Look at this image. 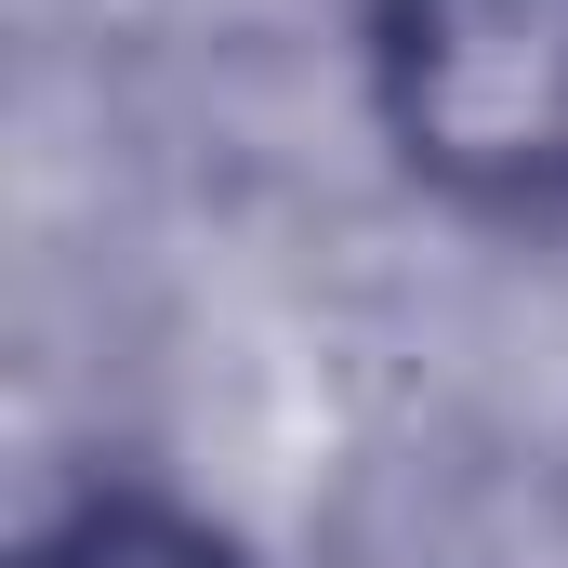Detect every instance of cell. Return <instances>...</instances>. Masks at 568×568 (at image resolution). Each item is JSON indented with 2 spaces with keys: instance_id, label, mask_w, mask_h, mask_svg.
<instances>
[{
  "instance_id": "1",
  "label": "cell",
  "mask_w": 568,
  "mask_h": 568,
  "mask_svg": "<svg viewBox=\"0 0 568 568\" xmlns=\"http://www.w3.org/2000/svg\"><path fill=\"white\" fill-rule=\"evenodd\" d=\"M384 120L463 199H568V0H384Z\"/></svg>"
},
{
  "instance_id": "2",
  "label": "cell",
  "mask_w": 568,
  "mask_h": 568,
  "mask_svg": "<svg viewBox=\"0 0 568 568\" xmlns=\"http://www.w3.org/2000/svg\"><path fill=\"white\" fill-rule=\"evenodd\" d=\"M27 568H239V542H212L172 503H93V516H67Z\"/></svg>"
}]
</instances>
